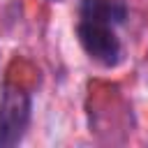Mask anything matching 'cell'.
<instances>
[{
	"instance_id": "6da1fadb",
	"label": "cell",
	"mask_w": 148,
	"mask_h": 148,
	"mask_svg": "<svg viewBox=\"0 0 148 148\" xmlns=\"http://www.w3.org/2000/svg\"><path fill=\"white\" fill-rule=\"evenodd\" d=\"M116 25L106 21H95V18H79L76 23V37L83 51L99 65L113 67L120 62V39L113 30Z\"/></svg>"
},
{
	"instance_id": "7a4b0ae2",
	"label": "cell",
	"mask_w": 148,
	"mask_h": 148,
	"mask_svg": "<svg viewBox=\"0 0 148 148\" xmlns=\"http://www.w3.org/2000/svg\"><path fill=\"white\" fill-rule=\"evenodd\" d=\"M30 95L16 86H5L0 97V148L16 146L30 125Z\"/></svg>"
},
{
	"instance_id": "3957f363",
	"label": "cell",
	"mask_w": 148,
	"mask_h": 148,
	"mask_svg": "<svg viewBox=\"0 0 148 148\" xmlns=\"http://www.w3.org/2000/svg\"><path fill=\"white\" fill-rule=\"evenodd\" d=\"M79 18H95L106 21L111 25H120L127 18V7L123 0H81Z\"/></svg>"
}]
</instances>
